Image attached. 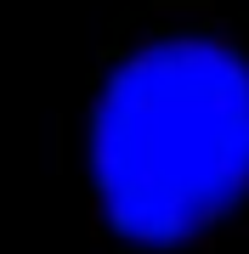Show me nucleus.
Here are the masks:
<instances>
[{
	"label": "nucleus",
	"instance_id": "1",
	"mask_svg": "<svg viewBox=\"0 0 249 254\" xmlns=\"http://www.w3.org/2000/svg\"><path fill=\"white\" fill-rule=\"evenodd\" d=\"M108 226L148 249L210 232L249 198V57L204 34L130 51L91 113Z\"/></svg>",
	"mask_w": 249,
	"mask_h": 254
}]
</instances>
